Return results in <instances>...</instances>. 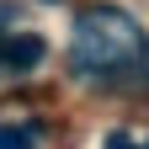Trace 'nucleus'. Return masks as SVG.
Returning <instances> with one entry per match:
<instances>
[{
    "mask_svg": "<svg viewBox=\"0 0 149 149\" xmlns=\"http://www.w3.org/2000/svg\"><path fill=\"white\" fill-rule=\"evenodd\" d=\"M74 69L96 74V80H123V74H149V37L139 22L117 6H91L74 22V43H69Z\"/></svg>",
    "mask_w": 149,
    "mask_h": 149,
    "instance_id": "nucleus-1",
    "label": "nucleus"
},
{
    "mask_svg": "<svg viewBox=\"0 0 149 149\" xmlns=\"http://www.w3.org/2000/svg\"><path fill=\"white\" fill-rule=\"evenodd\" d=\"M37 59H43V37H32V32L0 37V69H32Z\"/></svg>",
    "mask_w": 149,
    "mask_h": 149,
    "instance_id": "nucleus-2",
    "label": "nucleus"
},
{
    "mask_svg": "<svg viewBox=\"0 0 149 149\" xmlns=\"http://www.w3.org/2000/svg\"><path fill=\"white\" fill-rule=\"evenodd\" d=\"M0 149H37V128H27V123H0Z\"/></svg>",
    "mask_w": 149,
    "mask_h": 149,
    "instance_id": "nucleus-3",
    "label": "nucleus"
},
{
    "mask_svg": "<svg viewBox=\"0 0 149 149\" xmlns=\"http://www.w3.org/2000/svg\"><path fill=\"white\" fill-rule=\"evenodd\" d=\"M101 149H149V144H133L128 133H107V139H101Z\"/></svg>",
    "mask_w": 149,
    "mask_h": 149,
    "instance_id": "nucleus-4",
    "label": "nucleus"
}]
</instances>
